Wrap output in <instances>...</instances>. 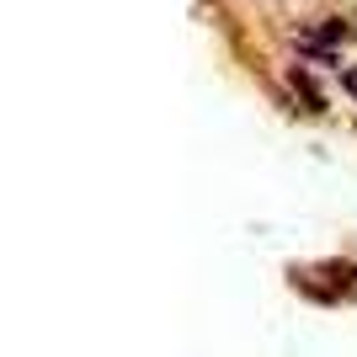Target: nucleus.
I'll return each mask as SVG.
<instances>
[{
    "label": "nucleus",
    "mask_w": 357,
    "mask_h": 357,
    "mask_svg": "<svg viewBox=\"0 0 357 357\" xmlns=\"http://www.w3.org/2000/svg\"><path fill=\"white\" fill-rule=\"evenodd\" d=\"M347 86H352V91H357V75H347Z\"/></svg>",
    "instance_id": "nucleus-1"
}]
</instances>
